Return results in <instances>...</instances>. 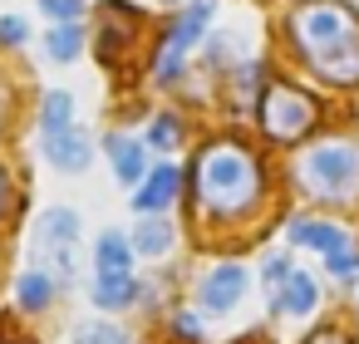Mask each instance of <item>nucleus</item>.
Instances as JSON below:
<instances>
[{"label":"nucleus","instance_id":"1","mask_svg":"<svg viewBox=\"0 0 359 344\" xmlns=\"http://www.w3.org/2000/svg\"><path fill=\"white\" fill-rule=\"evenodd\" d=\"M266 197V163L251 143L217 133L187 163V202L197 221H241Z\"/></svg>","mask_w":359,"mask_h":344},{"label":"nucleus","instance_id":"2","mask_svg":"<svg viewBox=\"0 0 359 344\" xmlns=\"http://www.w3.org/2000/svg\"><path fill=\"white\" fill-rule=\"evenodd\" d=\"M290 45L310 64L315 79L325 84H359V15L339 0H310L295 6L290 20Z\"/></svg>","mask_w":359,"mask_h":344},{"label":"nucleus","instance_id":"3","mask_svg":"<svg viewBox=\"0 0 359 344\" xmlns=\"http://www.w3.org/2000/svg\"><path fill=\"white\" fill-rule=\"evenodd\" d=\"M295 187L315 202H354L359 197V143L320 138L295 158Z\"/></svg>","mask_w":359,"mask_h":344},{"label":"nucleus","instance_id":"4","mask_svg":"<svg viewBox=\"0 0 359 344\" xmlns=\"http://www.w3.org/2000/svg\"><path fill=\"white\" fill-rule=\"evenodd\" d=\"M79 241H84V221L74 207H45L30 226V261L45 266L55 275V285H74L79 275Z\"/></svg>","mask_w":359,"mask_h":344},{"label":"nucleus","instance_id":"5","mask_svg":"<svg viewBox=\"0 0 359 344\" xmlns=\"http://www.w3.org/2000/svg\"><path fill=\"white\" fill-rule=\"evenodd\" d=\"M256 123L271 143H300L315 133L320 123V99L300 84H266L261 99H256Z\"/></svg>","mask_w":359,"mask_h":344},{"label":"nucleus","instance_id":"6","mask_svg":"<svg viewBox=\"0 0 359 344\" xmlns=\"http://www.w3.org/2000/svg\"><path fill=\"white\" fill-rule=\"evenodd\" d=\"M148 40V11L133 6V0H99V15H94V50L104 60V69H128L138 45Z\"/></svg>","mask_w":359,"mask_h":344},{"label":"nucleus","instance_id":"7","mask_svg":"<svg viewBox=\"0 0 359 344\" xmlns=\"http://www.w3.org/2000/svg\"><path fill=\"white\" fill-rule=\"evenodd\" d=\"M40 153H45L50 167L79 177V172L94 167V133H89L84 123H69V128H60V133H40Z\"/></svg>","mask_w":359,"mask_h":344},{"label":"nucleus","instance_id":"8","mask_svg":"<svg viewBox=\"0 0 359 344\" xmlns=\"http://www.w3.org/2000/svg\"><path fill=\"white\" fill-rule=\"evenodd\" d=\"M246 285H251L246 266H241V261H222V266H212V270L197 280V305H202L207 315H226V310L241 305Z\"/></svg>","mask_w":359,"mask_h":344},{"label":"nucleus","instance_id":"9","mask_svg":"<svg viewBox=\"0 0 359 344\" xmlns=\"http://www.w3.org/2000/svg\"><path fill=\"white\" fill-rule=\"evenodd\" d=\"M182 187H187V172H182L177 163H153L148 177L133 187L128 207H133L138 216H148V212H172V202L182 197Z\"/></svg>","mask_w":359,"mask_h":344},{"label":"nucleus","instance_id":"10","mask_svg":"<svg viewBox=\"0 0 359 344\" xmlns=\"http://www.w3.org/2000/svg\"><path fill=\"white\" fill-rule=\"evenodd\" d=\"M104 158H109V172L118 177V187H138L143 177H148V143L143 138H133V133H123V128H114V133H104Z\"/></svg>","mask_w":359,"mask_h":344},{"label":"nucleus","instance_id":"11","mask_svg":"<svg viewBox=\"0 0 359 344\" xmlns=\"http://www.w3.org/2000/svg\"><path fill=\"white\" fill-rule=\"evenodd\" d=\"M192 50L197 45H187L172 25L158 35V45H153V55H148V79L158 84V89H172L177 79H182V69H187V60H192Z\"/></svg>","mask_w":359,"mask_h":344},{"label":"nucleus","instance_id":"12","mask_svg":"<svg viewBox=\"0 0 359 344\" xmlns=\"http://www.w3.org/2000/svg\"><path fill=\"white\" fill-rule=\"evenodd\" d=\"M128 241H133V251H138V256L163 261V256L177 246V226H172V216H168V212H148V216H138V221H133Z\"/></svg>","mask_w":359,"mask_h":344},{"label":"nucleus","instance_id":"13","mask_svg":"<svg viewBox=\"0 0 359 344\" xmlns=\"http://www.w3.org/2000/svg\"><path fill=\"white\" fill-rule=\"evenodd\" d=\"M285 241L310 246V251H320V256L349 251V231H344V226H334V221H315V216H295V221L285 226Z\"/></svg>","mask_w":359,"mask_h":344},{"label":"nucleus","instance_id":"14","mask_svg":"<svg viewBox=\"0 0 359 344\" xmlns=\"http://www.w3.org/2000/svg\"><path fill=\"white\" fill-rule=\"evenodd\" d=\"M315 300H320V285H315V275H305V270H290V275L271 290V310H276V315H295V319H305V315L315 310Z\"/></svg>","mask_w":359,"mask_h":344},{"label":"nucleus","instance_id":"15","mask_svg":"<svg viewBox=\"0 0 359 344\" xmlns=\"http://www.w3.org/2000/svg\"><path fill=\"white\" fill-rule=\"evenodd\" d=\"M55 295H60V285H55V275L45 270V266H25L20 275H15V305L25 310V315H45L50 305H55Z\"/></svg>","mask_w":359,"mask_h":344},{"label":"nucleus","instance_id":"16","mask_svg":"<svg viewBox=\"0 0 359 344\" xmlns=\"http://www.w3.org/2000/svg\"><path fill=\"white\" fill-rule=\"evenodd\" d=\"M143 295V285H138V275L133 270H118V275H94V285H89V300H94V310H128L133 300Z\"/></svg>","mask_w":359,"mask_h":344},{"label":"nucleus","instance_id":"17","mask_svg":"<svg viewBox=\"0 0 359 344\" xmlns=\"http://www.w3.org/2000/svg\"><path fill=\"white\" fill-rule=\"evenodd\" d=\"M84 45H89L84 20H65V25H50V30H45V60H50V64H74V60H84Z\"/></svg>","mask_w":359,"mask_h":344},{"label":"nucleus","instance_id":"18","mask_svg":"<svg viewBox=\"0 0 359 344\" xmlns=\"http://www.w3.org/2000/svg\"><path fill=\"white\" fill-rule=\"evenodd\" d=\"M133 241H128V231H99V241H94V275H118V270H133Z\"/></svg>","mask_w":359,"mask_h":344},{"label":"nucleus","instance_id":"19","mask_svg":"<svg viewBox=\"0 0 359 344\" xmlns=\"http://www.w3.org/2000/svg\"><path fill=\"white\" fill-rule=\"evenodd\" d=\"M74 113H79V104H74L69 89H45L40 104H35V133H60V128L79 123Z\"/></svg>","mask_w":359,"mask_h":344},{"label":"nucleus","instance_id":"20","mask_svg":"<svg viewBox=\"0 0 359 344\" xmlns=\"http://www.w3.org/2000/svg\"><path fill=\"white\" fill-rule=\"evenodd\" d=\"M143 143H148V153H163V158H172V153L187 143V128H182V118H177V113H153V118H148V133H143Z\"/></svg>","mask_w":359,"mask_h":344},{"label":"nucleus","instance_id":"21","mask_svg":"<svg viewBox=\"0 0 359 344\" xmlns=\"http://www.w3.org/2000/svg\"><path fill=\"white\" fill-rule=\"evenodd\" d=\"M212 20H217V6H212V0H187V6L177 11V20H172V30H177L187 45H202L207 30H212Z\"/></svg>","mask_w":359,"mask_h":344},{"label":"nucleus","instance_id":"22","mask_svg":"<svg viewBox=\"0 0 359 344\" xmlns=\"http://www.w3.org/2000/svg\"><path fill=\"white\" fill-rule=\"evenodd\" d=\"M69 339H74V344H128V329L114 324V319H89V324H79Z\"/></svg>","mask_w":359,"mask_h":344},{"label":"nucleus","instance_id":"23","mask_svg":"<svg viewBox=\"0 0 359 344\" xmlns=\"http://www.w3.org/2000/svg\"><path fill=\"white\" fill-rule=\"evenodd\" d=\"M15 113H20V94H15V79L0 69V143L15 133Z\"/></svg>","mask_w":359,"mask_h":344},{"label":"nucleus","instance_id":"24","mask_svg":"<svg viewBox=\"0 0 359 344\" xmlns=\"http://www.w3.org/2000/svg\"><path fill=\"white\" fill-rule=\"evenodd\" d=\"M25 45H30V20L15 15V11H6V15H0V50L15 55V50H25Z\"/></svg>","mask_w":359,"mask_h":344},{"label":"nucleus","instance_id":"25","mask_svg":"<svg viewBox=\"0 0 359 344\" xmlns=\"http://www.w3.org/2000/svg\"><path fill=\"white\" fill-rule=\"evenodd\" d=\"M35 11L50 25H65V20H84V0H35Z\"/></svg>","mask_w":359,"mask_h":344},{"label":"nucleus","instance_id":"26","mask_svg":"<svg viewBox=\"0 0 359 344\" xmlns=\"http://www.w3.org/2000/svg\"><path fill=\"white\" fill-rule=\"evenodd\" d=\"M20 202H25V197H20V187H15V172L0 163V226L11 221V212H15Z\"/></svg>","mask_w":359,"mask_h":344},{"label":"nucleus","instance_id":"27","mask_svg":"<svg viewBox=\"0 0 359 344\" xmlns=\"http://www.w3.org/2000/svg\"><path fill=\"white\" fill-rule=\"evenodd\" d=\"M290 270H295V266H290V256H285V251H271V256L261 261V280H266L271 290H276V285H280Z\"/></svg>","mask_w":359,"mask_h":344},{"label":"nucleus","instance_id":"28","mask_svg":"<svg viewBox=\"0 0 359 344\" xmlns=\"http://www.w3.org/2000/svg\"><path fill=\"white\" fill-rule=\"evenodd\" d=\"M172 329H177L182 339H197V334H202V319H197L192 310H177V315H172Z\"/></svg>","mask_w":359,"mask_h":344},{"label":"nucleus","instance_id":"29","mask_svg":"<svg viewBox=\"0 0 359 344\" xmlns=\"http://www.w3.org/2000/svg\"><path fill=\"white\" fill-rule=\"evenodd\" d=\"M305 344H349V339H344V329H334V324H325V329H315V334H305Z\"/></svg>","mask_w":359,"mask_h":344},{"label":"nucleus","instance_id":"30","mask_svg":"<svg viewBox=\"0 0 359 344\" xmlns=\"http://www.w3.org/2000/svg\"><path fill=\"white\" fill-rule=\"evenodd\" d=\"M163 6H177V0H163Z\"/></svg>","mask_w":359,"mask_h":344}]
</instances>
